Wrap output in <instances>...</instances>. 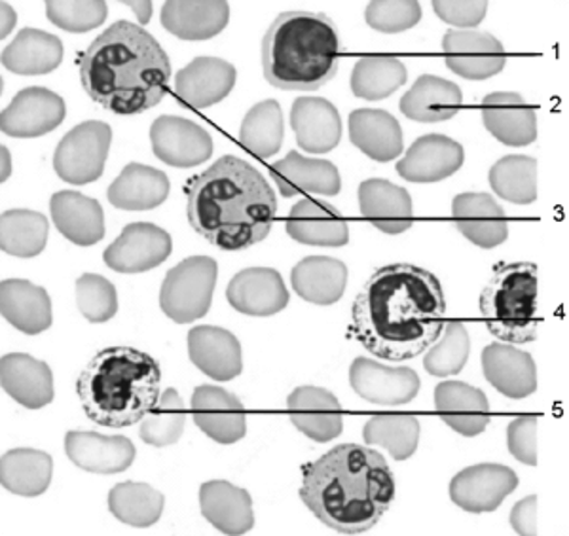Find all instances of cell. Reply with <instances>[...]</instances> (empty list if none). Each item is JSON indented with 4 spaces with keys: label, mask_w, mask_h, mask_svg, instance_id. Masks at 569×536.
Here are the masks:
<instances>
[{
    "label": "cell",
    "mask_w": 569,
    "mask_h": 536,
    "mask_svg": "<svg viewBox=\"0 0 569 536\" xmlns=\"http://www.w3.org/2000/svg\"><path fill=\"white\" fill-rule=\"evenodd\" d=\"M0 382L4 393L27 409H40L53 401L52 370L26 353L2 356Z\"/></svg>",
    "instance_id": "32"
},
{
    "label": "cell",
    "mask_w": 569,
    "mask_h": 536,
    "mask_svg": "<svg viewBox=\"0 0 569 536\" xmlns=\"http://www.w3.org/2000/svg\"><path fill=\"white\" fill-rule=\"evenodd\" d=\"M160 382L162 370L152 356L133 347H109L82 370L78 398L101 427H131L160 401Z\"/></svg>",
    "instance_id": "5"
},
{
    "label": "cell",
    "mask_w": 569,
    "mask_h": 536,
    "mask_svg": "<svg viewBox=\"0 0 569 536\" xmlns=\"http://www.w3.org/2000/svg\"><path fill=\"white\" fill-rule=\"evenodd\" d=\"M219 267L209 256H190L169 270L160 289L163 315L179 324L206 317L213 302Z\"/></svg>",
    "instance_id": "8"
},
{
    "label": "cell",
    "mask_w": 569,
    "mask_h": 536,
    "mask_svg": "<svg viewBox=\"0 0 569 536\" xmlns=\"http://www.w3.org/2000/svg\"><path fill=\"white\" fill-rule=\"evenodd\" d=\"M270 175L284 198L298 194L338 195L342 188L335 163L306 158L298 152H289L287 158L273 163Z\"/></svg>",
    "instance_id": "29"
},
{
    "label": "cell",
    "mask_w": 569,
    "mask_h": 536,
    "mask_svg": "<svg viewBox=\"0 0 569 536\" xmlns=\"http://www.w3.org/2000/svg\"><path fill=\"white\" fill-rule=\"evenodd\" d=\"M420 419L412 414L372 415L362 428V439L369 446L388 449L395 461H407L420 444Z\"/></svg>",
    "instance_id": "42"
},
{
    "label": "cell",
    "mask_w": 569,
    "mask_h": 536,
    "mask_svg": "<svg viewBox=\"0 0 569 536\" xmlns=\"http://www.w3.org/2000/svg\"><path fill=\"white\" fill-rule=\"evenodd\" d=\"M537 415H518L507 427V447L515 459L537 466Z\"/></svg>",
    "instance_id": "53"
},
{
    "label": "cell",
    "mask_w": 569,
    "mask_h": 536,
    "mask_svg": "<svg viewBox=\"0 0 569 536\" xmlns=\"http://www.w3.org/2000/svg\"><path fill=\"white\" fill-rule=\"evenodd\" d=\"M447 67L467 80H486L503 71L505 48L493 34L477 29H450L442 39Z\"/></svg>",
    "instance_id": "12"
},
{
    "label": "cell",
    "mask_w": 569,
    "mask_h": 536,
    "mask_svg": "<svg viewBox=\"0 0 569 536\" xmlns=\"http://www.w3.org/2000/svg\"><path fill=\"white\" fill-rule=\"evenodd\" d=\"M518 487L517 472L505 465L469 466L450 482V498L469 514L498 510Z\"/></svg>",
    "instance_id": "11"
},
{
    "label": "cell",
    "mask_w": 569,
    "mask_h": 536,
    "mask_svg": "<svg viewBox=\"0 0 569 536\" xmlns=\"http://www.w3.org/2000/svg\"><path fill=\"white\" fill-rule=\"evenodd\" d=\"M188 222L220 251H246L272 232L278 200L259 169L224 155L187 184Z\"/></svg>",
    "instance_id": "2"
},
{
    "label": "cell",
    "mask_w": 569,
    "mask_h": 536,
    "mask_svg": "<svg viewBox=\"0 0 569 536\" xmlns=\"http://www.w3.org/2000/svg\"><path fill=\"white\" fill-rule=\"evenodd\" d=\"M480 315L499 342L525 345L537 340L543 323L537 265L530 262L498 265L480 294Z\"/></svg>",
    "instance_id": "7"
},
{
    "label": "cell",
    "mask_w": 569,
    "mask_h": 536,
    "mask_svg": "<svg viewBox=\"0 0 569 536\" xmlns=\"http://www.w3.org/2000/svg\"><path fill=\"white\" fill-rule=\"evenodd\" d=\"M350 139L362 154L378 163L391 162L405 149L401 125L386 110H353L350 114Z\"/></svg>",
    "instance_id": "36"
},
{
    "label": "cell",
    "mask_w": 569,
    "mask_h": 536,
    "mask_svg": "<svg viewBox=\"0 0 569 536\" xmlns=\"http://www.w3.org/2000/svg\"><path fill=\"white\" fill-rule=\"evenodd\" d=\"M53 461L39 449H10L0 461L2 487L18 497H39L52 482Z\"/></svg>",
    "instance_id": "41"
},
{
    "label": "cell",
    "mask_w": 569,
    "mask_h": 536,
    "mask_svg": "<svg viewBox=\"0 0 569 536\" xmlns=\"http://www.w3.org/2000/svg\"><path fill=\"white\" fill-rule=\"evenodd\" d=\"M166 498L162 493L156 492L149 484L139 482H123L110 489L109 508L118 522L147 529L158 524L162 517Z\"/></svg>",
    "instance_id": "44"
},
{
    "label": "cell",
    "mask_w": 569,
    "mask_h": 536,
    "mask_svg": "<svg viewBox=\"0 0 569 536\" xmlns=\"http://www.w3.org/2000/svg\"><path fill=\"white\" fill-rule=\"evenodd\" d=\"M490 184L499 198L515 205L537 200V162L530 155H505L490 169Z\"/></svg>",
    "instance_id": "47"
},
{
    "label": "cell",
    "mask_w": 569,
    "mask_h": 536,
    "mask_svg": "<svg viewBox=\"0 0 569 536\" xmlns=\"http://www.w3.org/2000/svg\"><path fill=\"white\" fill-rule=\"evenodd\" d=\"M110 141L109 123L91 120L72 128L53 154V169L59 179L77 186L98 181L109 158Z\"/></svg>",
    "instance_id": "9"
},
{
    "label": "cell",
    "mask_w": 569,
    "mask_h": 536,
    "mask_svg": "<svg viewBox=\"0 0 569 536\" xmlns=\"http://www.w3.org/2000/svg\"><path fill=\"white\" fill-rule=\"evenodd\" d=\"M77 304L90 323H107L118 313V292L109 279L86 273L77 281Z\"/></svg>",
    "instance_id": "51"
},
{
    "label": "cell",
    "mask_w": 569,
    "mask_h": 536,
    "mask_svg": "<svg viewBox=\"0 0 569 536\" xmlns=\"http://www.w3.org/2000/svg\"><path fill=\"white\" fill-rule=\"evenodd\" d=\"M350 383L365 401L376 406H402L420 393V377L415 370L389 368L370 358H356L350 368Z\"/></svg>",
    "instance_id": "15"
},
{
    "label": "cell",
    "mask_w": 569,
    "mask_h": 536,
    "mask_svg": "<svg viewBox=\"0 0 569 536\" xmlns=\"http://www.w3.org/2000/svg\"><path fill=\"white\" fill-rule=\"evenodd\" d=\"M128 7L133 8L137 13V18L141 21L142 26L144 23H149L150 18H152V2H126Z\"/></svg>",
    "instance_id": "57"
},
{
    "label": "cell",
    "mask_w": 569,
    "mask_h": 536,
    "mask_svg": "<svg viewBox=\"0 0 569 536\" xmlns=\"http://www.w3.org/2000/svg\"><path fill=\"white\" fill-rule=\"evenodd\" d=\"M469 353H471V340H469L467 326L461 321L452 318L442 326V334L431 345V350L423 358V366L427 374L435 377L458 375L466 368Z\"/></svg>",
    "instance_id": "49"
},
{
    "label": "cell",
    "mask_w": 569,
    "mask_h": 536,
    "mask_svg": "<svg viewBox=\"0 0 569 536\" xmlns=\"http://www.w3.org/2000/svg\"><path fill=\"white\" fill-rule=\"evenodd\" d=\"M291 125L300 149L327 154L342 139V120L337 107L323 98H300L292 103Z\"/></svg>",
    "instance_id": "30"
},
{
    "label": "cell",
    "mask_w": 569,
    "mask_h": 536,
    "mask_svg": "<svg viewBox=\"0 0 569 536\" xmlns=\"http://www.w3.org/2000/svg\"><path fill=\"white\" fill-rule=\"evenodd\" d=\"M188 355L196 368L214 382H232L243 370L241 343L219 326H196L188 332Z\"/></svg>",
    "instance_id": "24"
},
{
    "label": "cell",
    "mask_w": 569,
    "mask_h": 536,
    "mask_svg": "<svg viewBox=\"0 0 569 536\" xmlns=\"http://www.w3.org/2000/svg\"><path fill=\"white\" fill-rule=\"evenodd\" d=\"M365 20L380 33H402L420 23L421 7L412 0H408V2L407 0H401V2L376 0L367 7Z\"/></svg>",
    "instance_id": "52"
},
{
    "label": "cell",
    "mask_w": 569,
    "mask_h": 536,
    "mask_svg": "<svg viewBox=\"0 0 569 536\" xmlns=\"http://www.w3.org/2000/svg\"><path fill=\"white\" fill-rule=\"evenodd\" d=\"M287 233L302 245L343 246L350 243L348 220L329 201L306 198L287 219Z\"/></svg>",
    "instance_id": "23"
},
{
    "label": "cell",
    "mask_w": 569,
    "mask_h": 536,
    "mask_svg": "<svg viewBox=\"0 0 569 536\" xmlns=\"http://www.w3.org/2000/svg\"><path fill=\"white\" fill-rule=\"evenodd\" d=\"M340 37L325 13L291 10L279 16L262 40L264 78L279 90L313 91L338 72Z\"/></svg>",
    "instance_id": "6"
},
{
    "label": "cell",
    "mask_w": 569,
    "mask_h": 536,
    "mask_svg": "<svg viewBox=\"0 0 569 536\" xmlns=\"http://www.w3.org/2000/svg\"><path fill=\"white\" fill-rule=\"evenodd\" d=\"M46 16L63 31L88 33L103 26L109 16V7L103 0H50L46 4Z\"/></svg>",
    "instance_id": "50"
},
{
    "label": "cell",
    "mask_w": 569,
    "mask_h": 536,
    "mask_svg": "<svg viewBox=\"0 0 569 536\" xmlns=\"http://www.w3.org/2000/svg\"><path fill=\"white\" fill-rule=\"evenodd\" d=\"M433 10L440 20L448 26L460 27V31H467L480 26L488 12V2H456V0H439L433 2Z\"/></svg>",
    "instance_id": "54"
},
{
    "label": "cell",
    "mask_w": 569,
    "mask_h": 536,
    "mask_svg": "<svg viewBox=\"0 0 569 536\" xmlns=\"http://www.w3.org/2000/svg\"><path fill=\"white\" fill-rule=\"evenodd\" d=\"M200 506L209 524L224 535H246L254 527L251 495L224 479L201 485Z\"/></svg>",
    "instance_id": "31"
},
{
    "label": "cell",
    "mask_w": 569,
    "mask_h": 536,
    "mask_svg": "<svg viewBox=\"0 0 569 536\" xmlns=\"http://www.w3.org/2000/svg\"><path fill=\"white\" fill-rule=\"evenodd\" d=\"M283 136V112L273 99L254 104L241 123L240 143L260 160L278 154Z\"/></svg>",
    "instance_id": "46"
},
{
    "label": "cell",
    "mask_w": 569,
    "mask_h": 536,
    "mask_svg": "<svg viewBox=\"0 0 569 536\" xmlns=\"http://www.w3.org/2000/svg\"><path fill=\"white\" fill-rule=\"evenodd\" d=\"M63 61V42L40 29H23L2 52V65L21 77L56 71Z\"/></svg>",
    "instance_id": "40"
},
{
    "label": "cell",
    "mask_w": 569,
    "mask_h": 536,
    "mask_svg": "<svg viewBox=\"0 0 569 536\" xmlns=\"http://www.w3.org/2000/svg\"><path fill=\"white\" fill-rule=\"evenodd\" d=\"M452 219L466 240L480 249H496L509 237L503 208L485 192H466L452 203Z\"/></svg>",
    "instance_id": "20"
},
{
    "label": "cell",
    "mask_w": 569,
    "mask_h": 536,
    "mask_svg": "<svg viewBox=\"0 0 569 536\" xmlns=\"http://www.w3.org/2000/svg\"><path fill=\"white\" fill-rule=\"evenodd\" d=\"M463 103L460 85L445 78L423 74L402 95L401 112L421 123L447 122L458 117Z\"/></svg>",
    "instance_id": "35"
},
{
    "label": "cell",
    "mask_w": 569,
    "mask_h": 536,
    "mask_svg": "<svg viewBox=\"0 0 569 536\" xmlns=\"http://www.w3.org/2000/svg\"><path fill=\"white\" fill-rule=\"evenodd\" d=\"M10 175H12V160L7 146H2V182H7Z\"/></svg>",
    "instance_id": "58"
},
{
    "label": "cell",
    "mask_w": 569,
    "mask_h": 536,
    "mask_svg": "<svg viewBox=\"0 0 569 536\" xmlns=\"http://www.w3.org/2000/svg\"><path fill=\"white\" fill-rule=\"evenodd\" d=\"M0 10H2V12H0V26H2L0 37H2V39H7L8 33H10L13 27H16L18 16H16L13 8L10 7V4H7V2H2V4H0Z\"/></svg>",
    "instance_id": "56"
},
{
    "label": "cell",
    "mask_w": 569,
    "mask_h": 536,
    "mask_svg": "<svg viewBox=\"0 0 569 536\" xmlns=\"http://www.w3.org/2000/svg\"><path fill=\"white\" fill-rule=\"evenodd\" d=\"M173 249L171 235L150 222H133L123 227L112 245L104 251V264L118 273H144L169 259Z\"/></svg>",
    "instance_id": "10"
},
{
    "label": "cell",
    "mask_w": 569,
    "mask_h": 536,
    "mask_svg": "<svg viewBox=\"0 0 569 536\" xmlns=\"http://www.w3.org/2000/svg\"><path fill=\"white\" fill-rule=\"evenodd\" d=\"M2 317L27 336H37L52 326V300L42 286L23 279H7L0 285Z\"/></svg>",
    "instance_id": "34"
},
{
    "label": "cell",
    "mask_w": 569,
    "mask_h": 536,
    "mask_svg": "<svg viewBox=\"0 0 569 536\" xmlns=\"http://www.w3.org/2000/svg\"><path fill=\"white\" fill-rule=\"evenodd\" d=\"M435 407L448 427L472 438L490 423V402L480 388L463 382H442L435 388Z\"/></svg>",
    "instance_id": "28"
},
{
    "label": "cell",
    "mask_w": 569,
    "mask_h": 536,
    "mask_svg": "<svg viewBox=\"0 0 569 536\" xmlns=\"http://www.w3.org/2000/svg\"><path fill=\"white\" fill-rule=\"evenodd\" d=\"M359 211L376 230L399 235L412 227L415 211L407 190L386 179H369L359 186Z\"/></svg>",
    "instance_id": "25"
},
{
    "label": "cell",
    "mask_w": 569,
    "mask_h": 536,
    "mask_svg": "<svg viewBox=\"0 0 569 536\" xmlns=\"http://www.w3.org/2000/svg\"><path fill=\"white\" fill-rule=\"evenodd\" d=\"M408 71L393 55H365L351 72V91L356 98L382 101L407 84Z\"/></svg>",
    "instance_id": "45"
},
{
    "label": "cell",
    "mask_w": 569,
    "mask_h": 536,
    "mask_svg": "<svg viewBox=\"0 0 569 536\" xmlns=\"http://www.w3.org/2000/svg\"><path fill=\"white\" fill-rule=\"evenodd\" d=\"M291 283L310 304H337L348 286V265L330 256H308L292 267Z\"/></svg>",
    "instance_id": "39"
},
{
    "label": "cell",
    "mask_w": 569,
    "mask_h": 536,
    "mask_svg": "<svg viewBox=\"0 0 569 536\" xmlns=\"http://www.w3.org/2000/svg\"><path fill=\"white\" fill-rule=\"evenodd\" d=\"M50 224L44 214L29 209L4 211L0 219V246L10 256L34 259L44 251Z\"/></svg>",
    "instance_id": "43"
},
{
    "label": "cell",
    "mask_w": 569,
    "mask_h": 536,
    "mask_svg": "<svg viewBox=\"0 0 569 536\" xmlns=\"http://www.w3.org/2000/svg\"><path fill=\"white\" fill-rule=\"evenodd\" d=\"M289 419L300 433L325 444L343 431V414L337 396L321 387H298L287 398Z\"/></svg>",
    "instance_id": "21"
},
{
    "label": "cell",
    "mask_w": 569,
    "mask_h": 536,
    "mask_svg": "<svg viewBox=\"0 0 569 536\" xmlns=\"http://www.w3.org/2000/svg\"><path fill=\"white\" fill-rule=\"evenodd\" d=\"M67 457L80 471L91 474H120L133 465L137 449L126 436L71 431L66 436Z\"/></svg>",
    "instance_id": "22"
},
{
    "label": "cell",
    "mask_w": 569,
    "mask_h": 536,
    "mask_svg": "<svg viewBox=\"0 0 569 536\" xmlns=\"http://www.w3.org/2000/svg\"><path fill=\"white\" fill-rule=\"evenodd\" d=\"M50 213L59 233L78 246L98 245L104 237V214L99 201L72 190L52 195Z\"/></svg>",
    "instance_id": "33"
},
{
    "label": "cell",
    "mask_w": 569,
    "mask_h": 536,
    "mask_svg": "<svg viewBox=\"0 0 569 536\" xmlns=\"http://www.w3.org/2000/svg\"><path fill=\"white\" fill-rule=\"evenodd\" d=\"M238 72L220 58H196L177 72L176 93L190 109H209L230 95Z\"/></svg>",
    "instance_id": "19"
},
{
    "label": "cell",
    "mask_w": 569,
    "mask_h": 536,
    "mask_svg": "<svg viewBox=\"0 0 569 536\" xmlns=\"http://www.w3.org/2000/svg\"><path fill=\"white\" fill-rule=\"evenodd\" d=\"M512 529L518 535L533 536L537 535V497H526L520 503L515 504L511 510Z\"/></svg>",
    "instance_id": "55"
},
{
    "label": "cell",
    "mask_w": 569,
    "mask_h": 536,
    "mask_svg": "<svg viewBox=\"0 0 569 536\" xmlns=\"http://www.w3.org/2000/svg\"><path fill=\"white\" fill-rule=\"evenodd\" d=\"M150 143L156 158L171 168H196L213 154L209 131L179 117L158 118L150 128Z\"/></svg>",
    "instance_id": "13"
},
{
    "label": "cell",
    "mask_w": 569,
    "mask_h": 536,
    "mask_svg": "<svg viewBox=\"0 0 569 536\" xmlns=\"http://www.w3.org/2000/svg\"><path fill=\"white\" fill-rule=\"evenodd\" d=\"M486 130L507 146H528L537 139V114L522 95L498 91L482 101Z\"/></svg>",
    "instance_id": "26"
},
{
    "label": "cell",
    "mask_w": 569,
    "mask_h": 536,
    "mask_svg": "<svg viewBox=\"0 0 569 536\" xmlns=\"http://www.w3.org/2000/svg\"><path fill=\"white\" fill-rule=\"evenodd\" d=\"M86 93L103 109L131 117L168 93L171 63L160 42L131 21H117L80 55Z\"/></svg>",
    "instance_id": "4"
},
{
    "label": "cell",
    "mask_w": 569,
    "mask_h": 536,
    "mask_svg": "<svg viewBox=\"0 0 569 536\" xmlns=\"http://www.w3.org/2000/svg\"><path fill=\"white\" fill-rule=\"evenodd\" d=\"M66 101L46 88L21 90L2 112V133L16 139H34L58 130L66 120Z\"/></svg>",
    "instance_id": "14"
},
{
    "label": "cell",
    "mask_w": 569,
    "mask_h": 536,
    "mask_svg": "<svg viewBox=\"0 0 569 536\" xmlns=\"http://www.w3.org/2000/svg\"><path fill=\"white\" fill-rule=\"evenodd\" d=\"M169 179L160 169L128 163L107 192L110 203L122 211H150L160 208L169 195Z\"/></svg>",
    "instance_id": "38"
},
{
    "label": "cell",
    "mask_w": 569,
    "mask_h": 536,
    "mask_svg": "<svg viewBox=\"0 0 569 536\" xmlns=\"http://www.w3.org/2000/svg\"><path fill=\"white\" fill-rule=\"evenodd\" d=\"M230 21V4L213 2H181L171 0L162 8V26L181 40H208L224 31Z\"/></svg>",
    "instance_id": "37"
},
{
    "label": "cell",
    "mask_w": 569,
    "mask_h": 536,
    "mask_svg": "<svg viewBox=\"0 0 569 536\" xmlns=\"http://www.w3.org/2000/svg\"><path fill=\"white\" fill-rule=\"evenodd\" d=\"M227 297L233 310L249 317H272L289 305L283 277L272 267H249L233 275Z\"/></svg>",
    "instance_id": "17"
},
{
    "label": "cell",
    "mask_w": 569,
    "mask_h": 536,
    "mask_svg": "<svg viewBox=\"0 0 569 536\" xmlns=\"http://www.w3.org/2000/svg\"><path fill=\"white\" fill-rule=\"evenodd\" d=\"M447 300L439 279L423 267H380L356 297L351 332L382 361H408L429 350L445 326Z\"/></svg>",
    "instance_id": "1"
},
{
    "label": "cell",
    "mask_w": 569,
    "mask_h": 536,
    "mask_svg": "<svg viewBox=\"0 0 569 536\" xmlns=\"http://www.w3.org/2000/svg\"><path fill=\"white\" fill-rule=\"evenodd\" d=\"M395 478L382 453L359 444L332 447L306 465L300 498L321 524L342 535L372 529L389 510Z\"/></svg>",
    "instance_id": "3"
},
{
    "label": "cell",
    "mask_w": 569,
    "mask_h": 536,
    "mask_svg": "<svg viewBox=\"0 0 569 536\" xmlns=\"http://www.w3.org/2000/svg\"><path fill=\"white\" fill-rule=\"evenodd\" d=\"M184 404L176 388L163 391L160 401L141 421V436L144 444L154 447L173 446L184 433Z\"/></svg>",
    "instance_id": "48"
},
{
    "label": "cell",
    "mask_w": 569,
    "mask_h": 536,
    "mask_svg": "<svg viewBox=\"0 0 569 536\" xmlns=\"http://www.w3.org/2000/svg\"><path fill=\"white\" fill-rule=\"evenodd\" d=\"M482 372L496 391L507 398L520 401L537 391V368L533 356L501 343H492L482 351Z\"/></svg>",
    "instance_id": "27"
},
{
    "label": "cell",
    "mask_w": 569,
    "mask_h": 536,
    "mask_svg": "<svg viewBox=\"0 0 569 536\" xmlns=\"http://www.w3.org/2000/svg\"><path fill=\"white\" fill-rule=\"evenodd\" d=\"M192 417L201 433L219 444H236L247 433L246 409L236 394L201 385L192 394Z\"/></svg>",
    "instance_id": "16"
},
{
    "label": "cell",
    "mask_w": 569,
    "mask_h": 536,
    "mask_svg": "<svg viewBox=\"0 0 569 536\" xmlns=\"http://www.w3.org/2000/svg\"><path fill=\"white\" fill-rule=\"evenodd\" d=\"M466 162V152L460 143L445 135L420 136L401 162L397 163V173L408 182L429 184L445 181L460 171Z\"/></svg>",
    "instance_id": "18"
}]
</instances>
